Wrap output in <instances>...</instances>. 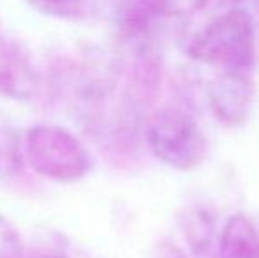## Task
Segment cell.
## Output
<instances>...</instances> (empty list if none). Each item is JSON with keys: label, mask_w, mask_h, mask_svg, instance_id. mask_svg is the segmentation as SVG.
<instances>
[{"label": "cell", "mask_w": 259, "mask_h": 258, "mask_svg": "<svg viewBox=\"0 0 259 258\" xmlns=\"http://www.w3.org/2000/svg\"><path fill=\"white\" fill-rule=\"evenodd\" d=\"M187 55L219 71H252L256 62V21L243 7L222 13L187 45Z\"/></svg>", "instance_id": "1"}, {"label": "cell", "mask_w": 259, "mask_h": 258, "mask_svg": "<svg viewBox=\"0 0 259 258\" xmlns=\"http://www.w3.org/2000/svg\"><path fill=\"white\" fill-rule=\"evenodd\" d=\"M145 141L155 159L178 172L203 163L208 151L205 131L191 114L180 108H159L145 124Z\"/></svg>", "instance_id": "2"}, {"label": "cell", "mask_w": 259, "mask_h": 258, "mask_svg": "<svg viewBox=\"0 0 259 258\" xmlns=\"http://www.w3.org/2000/svg\"><path fill=\"white\" fill-rule=\"evenodd\" d=\"M27 158L39 175L74 182L92 170V156L78 136L60 126L39 124L27 131Z\"/></svg>", "instance_id": "3"}, {"label": "cell", "mask_w": 259, "mask_h": 258, "mask_svg": "<svg viewBox=\"0 0 259 258\" xmlns=\"http://www.w3.org/2000/svg\"><path fill=\"white\" fill-rule=\"evenodd\" d=\"M256 101L252 71H222L206 87V104L224 128H240L250 117Z\"/></svg>", "instance_id": "4"}, {"label": "cell", "mask_w": 259, "mask_h": 258, "mask_svg": "<svg viewBox=\"0 0 259 258\" xmlns=\"http://www.w3.org/2000/svg\"><path fill=\"white\" fill-rule=\"evenodd\" d=\"M39 90V72L28 50L18 39L0 34V96L27 101Z\"/></svg>", "instance_id": "5"}, {"label": "cell", "mask_w": 259, "mask_h": 258, "mask_svg": "<svg viewBox=\"0 0 259 258\" xmlns=\"http://www.w3.org/2000/svg\"><path fill=\"white\" fill-rule=\"evenodd\" d=\"M180 232L194 256H203L211 248L217 228V216L203 205L185 207L178 217Z\"/></svg>", "instance_id": "6"}, {"label": "cell", "mask_w": 259, "mask_h": 258, "mask_svg": "<svg viewBox=\"0 0 259 258\" xmlns=\"http://www.w3.org/2000/svg\"><path fill=\"white\" fill-rule=\"evenodd\" d=\"M27 4L45 16L71 21L87 18L94 7V0H27Z\"/></svg>", "instance_id": "7"}, {"label": "cell", "mask_w": 259, "mask_h": 258, "mask_svg": "<svg viewBox=\"0 0 259 258\" xmlns=\"http://www.w3.org/2000/svg\"><path fill=\"white\" fill-rule=\"evenodd\" d=\"M141 2L162 20L192 16L206 6V0H141Z\"/></svg>", "instance_id": "8"}, {"label": "cell", "mask_w": 259, "mask_h": 258, "mask_svg": "<svg viewBox=\"0 0 259 258\" xmlns=\"http://www.w3.org/2000/svg\"><path fill=\"white\" fill-rule=\"evenodd\" d=\"M21 239L13 225L0 216V258H25Z\"/></svg>", "instance_id": "9"}, {"label": "cell", "mask_w": 259, "mask_h": 258, "mask_svg": "<svg viewBox=\"0 0 259 258\" xmlns=\"http://www.w3.org/2000/svg\"><path fill=\"white\" fill-rule=\"evenodd\" d=\"M256 11H257V16H259V0H256Z\"/></svg>", "instance_id": "10"}, {"label": "cell", "mask_w": 259, "mask_h": 258, "mask_svg": "<svg viewBox=\"0 0 259 258\" xmlns=\"http://www.w3.org/2000/svg\"><path fill=\"white\" fill-rule=\"evenodd\" d=\"M231 2H240V0H231Z\"/></svg>", "instance_id": "11"}]
</instances>
